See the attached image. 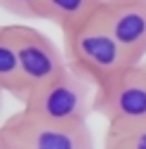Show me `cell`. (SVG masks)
<instances>
[{
  "label": "cell",
  "mask_w": 146,
  "mask_h": 149,
  "mask_svg": "<svg viewBox=\"0 0 146 149\" xmlns=\"http://www.w3.org/2000/svg\"><path fill=\"white\" fill-rule=\"evenodd\" d=\"M92 109L106 118L108 130H132L146 125V78L141 66H132L94 90Z\"/></svg>",
  "instance_id": "cell-3"
},
{
  "label": "cell",
  "mask_w": 146,
  "mask_h": 149,
  "mask_svg": "<svg viewBox=\"0 0 146 149\" xmlns=\"http://www.w3.org/2000/svg\"><path fill=\"white\" fill-rule=\"evenodd\" d=\"M94 85L80 78L71 69L40 88L31 90L24 97V111L40 121L61 123V125H78L87 123L94 104Z\"/></svg>",
  "instance_id": "cell-2"
},
{
  "label": "cell",
  "mask_w": 146,
  "mask_h": 149,
  "mask_svg": "<svg viewBox=\"0 0 146 149\" xmlns=\"http://www.w3.org/2000/svg\"><path fill=\"white\" fill-rule=\"evenodd\" d=\"M40 0H0V10H5L21 19H38Z\"/></svg>",
  "instance_id": "cell-10"
},
{
  "label": "cell",
  "mask_w": 146,
  "mask_h": 149,
  "mask_svg": "<svg viewBox=\"0 0 146 149\" xmlns=\"http://www.w3.org/2000/svg\"><path fill=\"white\" fill-rule=\"evenodd\" d=\"M99 3H101V5H104V3H108V0H99Z\"/></svg>",
  "instance_id": "cell-14"
},
{
  "label": "cell",
  "mask_w": 146,
  "mask_h": 149,
  "mask_svg": "<svg viewBox=\"0 0 146 149\" xmlns=\"http://www.w3.org/2000/svg\"><path fill=\"white\" fill-rule=\"evenodd\" d=\"M64 57L68 69L87 83H92L94 90L120 76L123 71L137 66L111 33L99 10L80 24L64 31Z\"/></svg>",
  "instance_id": "cell-1"
},
{
  "label": "cell",
  "mask_w": 146,
  "mask_h": 149,
  "mask_svg": "<svg viewBox=\"0 0 146 149\" xmlns=\"http://www.w3.org/2000/svg\"><path fill=\"white\" fill-rule=\"evenodd\" d=\"M139 66H141V73H144V78H146V62H141Z\"/></svg>",
  "instance_id": "cell-12"
},
{
  "label": "cell",
  "mask_w": 146,
  "mask_h": 149,
  "mask_svg": "<svg viewBox=\"0 0 146 149\" xmlns=\"http://www.w3.org/2000/svg\"><path fill=\"white\" fill-rule=\"evenodd\" d=\"M104 149H146V125L132 130H106Z\"/></svg>",
  "instance_id": "cell-9"
},
{
  "label": "cell",
  "mask_w": 146,
  "mask_h": 149,
  "mask_svg": "<svg viewBox=\"0 0 146 149\" xmlns=\"http://www.w3.org/2000/svg\"><path fill=\"white\" fill-rule=\"evenodd\" d=\"M99 5H101L99 0H40L38 19H47L57 24L64 33L71 26L87 19L90 14H94Z\"/></svg>",
  "instance_id": "cell-7"
},
{
  "label": "cell",
  "mask_w": 146,
  "mask_h": 149,
  "mask_svg": "<svg viewBox=\"0 0 146 149\" xmlns=\"http://www.w3.org/2000/svg\"><path fill=\"white\" fill-rule=\"evenodd\" d=\"M0 92L19 97L21 102L26 97V85L21 78L17 50H14L10 33H7V26H0Z\"/></svg>",
  "instance_id": "cell-8"
},
{
  "label": "cell",
  "mask_w": 146,
  "mask_h": 149,
  "mask_svg": "<svg viewBox=\"0 0 146 149\" xmlns=\"http://www.w3.org/2000/svg\"><path fill=\"white\" fill-rule=\"evenodd\" d=\"M7 33L17 50L26 95L68 71L64 52L43 31L33 26H24V24H7Z\"/></svg>",
  "instance_id": "cell-4"
},
{
  "label": "cell",
  "mask_w": 146,
  "mask_h": 149,
  "mask_svg": "<svg viewBox=\"0 0 146 149\" xmlns=\"http://www.w3.org/2000/svg\"><path fill=\"white\" fill-rule=\"evenodd\" d=\"M0 149H21L19 144L14 142V137L7 133V130H5L3 125H0Z\"/></svg>",
  "instance_id": "cell-11"
},
{
  "label": "cell",
  "mask_w": 146,
  "mask_h": 149,
  "mask_svg": "<svg viewBox=\"0 0 146 149\" xmlns=\"http://www.w3.org/2000/svg\"><path fill=\"white\" fill-rule=\"evenodd\" d=\"M7 133L21 149H94V137L87 123L61 125L40 121L26 111L12 114L5 125Z\"/></svg>",
  "instance_id": "cell-5"
},
{
  "label": "cell",
  "mask_w": 146,
  "mask_h": 149,
  "mask_svg": "<svg viewBox=\"0 0 146 149\" xmlns=\"http://www.w3.org/2000/svg\"><path fill=\"white\" fill-rule=\"evenodd\" d=\"M3 95H5V92H0V111H3Z\"/></svg>",
  "instance_id": "cell-13"
},
{
  "label": "cell",
  "mask_w": 146,
  "mask_h": 149,
  "mask_svg": "<svg viewBox=\"0 0 146 149\" xmlns=\"http://www.w3.org/2000/svg\"><path fill=\"white\" fill-rule=\"evenodd\" d=\"M104 22L134 64L146 57V0H108L99 5Z\"/></svg>",
  "instance_id": "cell-6"
}]
</instances>
